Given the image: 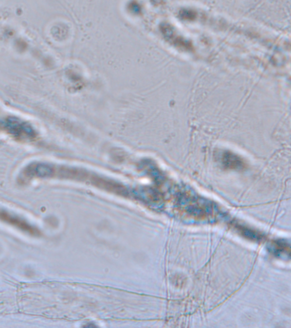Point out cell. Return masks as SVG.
I'll list each match as a JSON object with an SVG mask.
<instances>
[{
    "label": "cell",
    "instance_id": "obj_1",
    "mask_svg": "<svg viewBox=\"0 0 291 328\" xmlns=\"http://www.w3.org/2000/svg\"><path fill=\"white\" fill-rule=\"evenodd\" d=\"M0 220H3L7 224H10L13 227H17L18 229L27 234L37 235L39 233L36 227H34L27 220L3 209H0Z\"/></svg>",
    "mask_w": 291,
    "mask_h": 328
}]
</instances>
